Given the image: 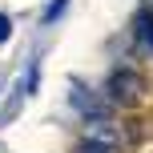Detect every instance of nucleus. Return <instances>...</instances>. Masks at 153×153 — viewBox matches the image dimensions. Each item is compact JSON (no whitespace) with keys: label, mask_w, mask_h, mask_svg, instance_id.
<instances>
[{"label":"nucleus","mask_w":153,"mask_h":153,"mask_svg":"<svg viewBox=\"0 0 153 153\" xmlns=\"http://www.w3.org/2000/svg\"><path fill=\"white\" fill-rule=\"evenodd\" d=\"M65 4H69V0H53V8H48V16H45V20H56V16L65 12Z\"/></svg>","instance_id":"20e7f679"},{"label":"nucleus","mask_w":153,"mask_h":153,"mask_svg":"<svg viewBox=\"0 0 153 153\" xmlns=\"http://www.w3.org/2000/svg\"><path fill=\"white\" fill-rule=\"evenodd\" d=\"M8 36H12V20L0 12V40H8Z\"/></svg>","instance_id":"39448f33"},{"label":"nucleus","mask_w":153,"mask_h":153,"mask_svg":"<svg viewBox=\"0 0 153 153\" xmlns=\"http://www.w3.org/2000/svg\"><path fill=\"white\" fill-rule=\"evenodd\" d=\"M36 89V65H28V73H24V93Z\"/></svg>","instance_id":"7ed1b4c3"},{"label":"nucleus","mask_w":153,"mask_h":153,"mask_svg":"<svg viewBox=\"0 0 153 153\" xmlns=\"http://www.w3.org/2000/svg\"><path fill=\"white\" fill-rule=\"evenodd\" d=\"M137 93H141V76L133 73V69H117V73L105 81V97L117 101V105H133Z\"/></svg>","instance_id":"f257e3e1"},{"label":"nucleus","mask_w":153,"mask_h":153,"mask_svg":"<svg viewBox=\"0 0 153 153\" xmlns=\"http://www.w3.org/2000/svg\"><path fill=\"white\" fill-rule=\"evenodd\" d=\"M81 153H109V149H97V145H81Z\"/></svg>","instance_id":"423d86ee"},{"label":"nucleus","mask_w":153,"mask_h":153,"mask_svg":"<svg viewBox=\"0 0 153 153\" xmlns=\"http://www.w3.org/2000/svg\"><path fill=\"white\" fill-rule=\"evenodd\" d=\"M133 28H137V36H141V45L153 53V12L145 8V12H137V20H133Z\"/></svg>","instance_id":"f03ea898"}]
</instances>
